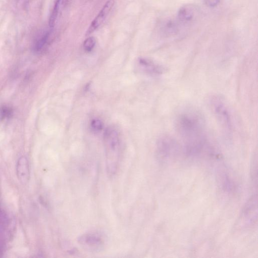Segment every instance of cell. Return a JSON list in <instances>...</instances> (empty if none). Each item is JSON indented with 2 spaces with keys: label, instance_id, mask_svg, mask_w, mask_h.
<instances>
[{
  "label": "cell",
  "instance_id": "1",
  "mask_svg": "<svg viewBox=\"0 0 258 258\" xmlns=\"http://www.w3.org/2000/svg\"><path fill=\"white\" fill-rule=\"evenodd\" d=\"M178 133L185 142V149L191 155L200 154L207 144L206 124L203 114L193 108L182 110L176 120Z\"/></svg>",
  "mask_w": 258,
  "mask_h": 258
},
{
  "label": "cell",
  "instance_id": "2",
  "mask_svg": "<svg viewBox=\"0 0 258 258\" xmlns=\"http://www.w3.org/2000/svg\"><path fill=\"white\" fill-rule=\"evenodd\" d=\"M104 141L107 173L112 176L116 173L119 165L120 139L118 132L108 128L104 135Z\"/></svg>",
  "mask_w": 258,
  "mask_h": 258
},
{
  "label": "cell",
  "instance_id": "3",
  "mask_svg": "<svg viewBox=\"0 0 258 258\" xmlns=\"http://www.w3.org/2000/svg\"><path fill=\"white\" fill-rule=\"evenodd\" d=\"M211 106L222 131L230 136L233 133V122L230 111L224 100L220 97L214 96L211 100Z\"/></svg>",
  "mask_w": 258,
  "mask_h": 258
},
{
  "label": "cell",
  "instance_id": "4",
  "mask_svg": "<svg viewBox=\"0 0 258 258\" xmlns=\"http://www.w3.org/2000/svg\"><path fill=\"white\" fill-rule=\"evenodd\" d=\"M179 146L177 141L169 136L161 137L157 143V153L162 160L171 158L179 152Z\"/></svg>",
  "mask_w": 258,
  "mask_h": 258
},
{
  "label": "cell",
  "instance_id": "5",
  "mask_svg": "<svg viewBox=\"0 0 258 258\" xmlns=\"http://www.w3.org/2000/svg\"><path fill=\"white\" fill-rule=\"evenodd\" d=\"M80 245L84 249L91 252H100L104 247V240L100 234L90 232L84 234L78 239Z\"/></svg>",
  "mask_w": 258,
  "mask_h": 258
},
{
  "label": "cell",
  "instance_id": "6",
  "mask_svg": "<svg viewBox=\"0 0 258 258\" xmlns=\"http://www.w3.org/2000/svg\"><path fill=\"white\" fill-rule=\"evenodd\" d=\"M114 4V0H108L98 15L91 24L86 35H90L96 31L104 23Z\"/></svg>",
  "mask_w": 258,
  "mask_h": 258
},
{
  "label": "cell",
  "instance_id": "7",
  "mask_svg": "<svg viewBox=\"0 0 258 258\" xmlns=\"http://www.w3.org/2000/svg\"><path fill=\"white\" fill-rule=\"evenodd\" d=\"M198 8L195 5L187 4L182 6L177 14V20L180 24H188L194 20L198 16Z\"/></svg>",
  "mask_w": 258,
  "mask_h": 258
},
{
  "label": "cell",
  "instance_id": "8",
  "mask_svg": "<svg viewBox=\"0 0 258 258\" xmlns=\"http://www.w3.org/2000/svg\"><path fill=\"white\" fill-rule=\"evenodd\" d=\"M16 175L20 182L26 184L30 178L29 162L25 156H21L16 164Z\"/></svg>",
  "mask_w": 258,
  "mask_h": 258
},
{
  "label": "cell",
  "instance_id": "9",
  "mask_svg": "<svg viewBox=\"0 0 258 258\" xmlns=\"http://www.w3.org/2000/svg\"><path fill=\"white\" fill-rule=\"evenodd\" d=\"M139 63L143 71L153 76L161 75L166 71L164 67L150 59L141 58L139 60Z\"/></svg>",
  "mask_w": 258,
  "mask_h": 258
},
{
  "label": "cell",
  "instance_id": "10",
  "mask_svg": "<svg viewBox=\"0 0 258 258\" xmlns=\"http://www.w3.org/2000/svg\"><path fill=\"white\" fill-rule=\"evenodd\" d=\"M257 214V196H254L247 203L243 210L242 219L245 220L247 224H251L254 222L255 217V215Z\"/></svg>",
  "mask_w": 258,
  "mask_h": 258
},
{
  "label": "cell",
  "instance_id": "11",
  "mask_svg": "<svg viewBox=\"0 0 258 258\" xmlns=\"http://www.w3.org/2000/svg\"><path fill=\"white\" fill-rule=\"evenodd\" d=\"M68 1L69 0H56L49 19V25L51 27H54L57 19Z\"/></svg>",
  "mask_w": 258,
  "mask_h": 258
},
{
  "label": "cell",
  "instance_id": "12",
  "mask_svg": "<svg viewBox=\"0 0 258 258\" xmlns=\"http://www.w3.org/2000/svg\"><path fill=\"white\" fill-rule=\"evenodd\" d=\"M180 23L177 20L169 19L163 23L162 28V32L167 37L174 36L179 32Z\"/></svg>",
  "mask_w": 258,
  "mask_h": 258
},
{
  "label": "cell",
  "instance_id": "13",
  "mask_svg": "<svg viewBox=\"0 0 258 258\" xmlns=\"http://www.w3.org/2000/svg\"><path fill=\"white\" fill-rule=\"evenodd\" d=\"M49 37L50 34L47 33L37 40L35 46L36 51L39 52L44 49L49 41Z\"/></svg>",
  "mask_w": 258,
  "mask_h": 258
},
{
  "label": "cell",
  "instance_id": "14",
  "mask_svg": "<svg viewBox=\"0 0 258 258\" xmlns=\"http://www.w3.org/2000/svg\"><path fill=\"white\" fill-rule=\"evenodd\" d=\"M96 44V41L94 37H89L86 39L83 43V48L85 51L90 52L93 51Z\"/></svg>",
  "mask_w": 258,
  "mask_h": 258
},
{
  "label": "cell",
  "instance_id": "15",
  "mask_svg": "<svg viewBox=\"0 0 258 258\" xmlns=\"http://www.w3.org/2000/svg\"><path fill=\"white\" fill-rule=\"evenodd\" d=\"M13 114V109L7 105H4L0 108V117L2 119L11 117Z\"/></svg>",
  "mask_w": 258,
  "mask_h": 258
},
{
  "label": "cell",
  "instance_id": "16",
  "mask_svg": "<svg viewBox=\"0 0 258 258\" xmlns=\"http://www.w3.org/2000/svg\"><path fill=\"white\" fill-rule=\"evenodd\" d=\"M91 127L95 132H100L103 127V122L99 119H95L91 122Z\"/></svg>",
  "mask_w": 258,
  "mask_h": 258
},
{
  "label": "cell",
  "instance_id": "17",
  "mask_svg": "<svg viewBox=\"0 0 258 258\" xmlns=\"http://www.w3.org/2000/svg\"><path fill=\"white\" fill-rule=\"evenodd\" d=\"M221 0H204L205 4L210 8H214L218 6Z\"/></svg>",
  "mask_w": 258,
  "mask_h": 258
},
{
  "label": "cell",
  "instance_id": "18",
  "mask_svg": "<svg viewBox=\"0 0 258 258\" xmlns=\"http://www.w3.org/2000/svg\"><path fill=\"white\" fill-rule=\"evenodd\" d=\"M17 1L23 5H26L29 2V0H17Z\"/></svg>",
  "mask_w": 258,
  "mask_h": 258
}]
</instances>
